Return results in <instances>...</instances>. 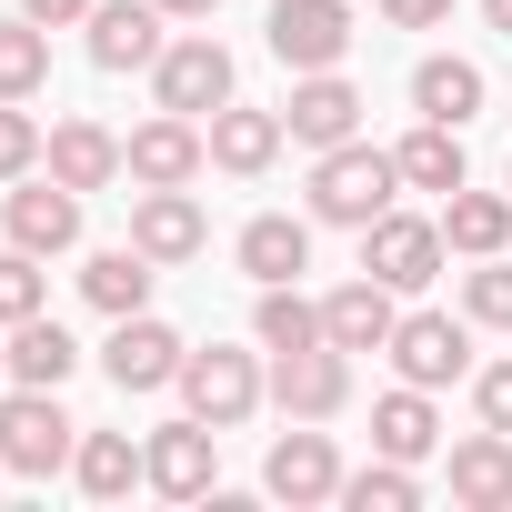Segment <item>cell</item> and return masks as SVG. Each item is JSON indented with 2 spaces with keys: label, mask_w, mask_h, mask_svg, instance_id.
<instances>
[{
  "label": "cell",
  "mask_w": 512,
  "mask_h": 512,
  "mask_svg": "<svg viewBox=\"0 0 512 512\" xmlns=\"http://www.w3.org/2000/svg\"><path fill=\"white\" fill-rule=\"evenodd\" d=\"M201 161H211V141H201V121H181V111H161V121H141V131L121 141V171H131L141 191H191Z\"/></svg>",
  "instance_id": "obj_6"
},
{
  "label": "cell",
  "mask_w": 512,
  "mask_h": 512,
  "mask_svg": "<svg viewBox=\"0 0 512 512\" xmlns=\"http://www.w3.org/2000/svg\"><path fill=\"white\" fill-rule=\"evenodd\" d=\"M372 442H382L392 462H422V452L442 442V422H432V392H422V382L382 392V402H372Z\"/></svg>",
  "instance_id": "obj_27"
},
{
  "label": "cell",
  "mask_w": 512,
  "mask_h": 512,
  "mask_svg": "<svg viewBox=\"0 0 512 512\" xmlns=\"http://www.w3.org/2000/svg\"><path fill=\"white\" fill-rule=\"evenodd\" d=\"M131 241L151 251V262H191V251L211 241V221H201L191 191H141V201H131Z\"/></svg>",
  "instance_id": "obj_18"
},
{
  "label": "cell",
  "mask_w": 512,
  "mask_h": 512,
  "mask_svg": "<svg viewBox=\"0 0 512 512\" xmlns=\"http://www.w3.org/2000/svg\"><path fill=\"white\" fill-rule=\"evenodd\" d=\"M151 91H161V111H181V121H211V111L231 101V51H221L211 31H191V41H171V51L151 61Z\"/></svg>",
  "instance_id": "obj_4"
},
{
  "label": "cell",
  "mask_w": 512,
  "mask_h": 512,
  "mask_svg": "<svg viewBox=\"0 0 512 512\" xmlns=\"http://www.w3.org/2000/svg\"><path fill=\"white\" fill-rule=\"evenodd\" d=\"M272 61H292V71H342V51H352V11L342 0H272Z\"/></svg>",
  "instance_id": "obj_8"
},
{
  "label": "cell",
  "mask_w": 512,
  "mask_h": 512,
  "mask_svg": "<svg viewBox=\"0 0 512 512\" xmlns=\"http://www.w3.org/2000/svg\"><path fill=\"white\" fill-rule=\"evenodd\" d=\"M71 362H81V342H71L51 312L11 322V382H31V392H61V382H71Z\"/></svg>",
  "instance_id": "obj_24"
},
{
  "label": "cell",
  "mask_w": 512,
  "mask_h": 512,
  "mask_svg": "<svg viewBox=\"0 0 512 512\" xmlns=\"http://www.w3.org/2000/svg\"><path fill=\"white\" fill-rule=\"evenodd\" d=\"M392 372L422 382V392H442V382L472 372V332H462L452 312H402V322H392Z\"/></svg>",
  "instance_id": "obj_9"
},
{
  "label": "cell",
  "mask_w": 512,
  "mask_h": 512,
  "mask_svg": "<svg viewBox=\"0 0 512 512\" xmlns=\"http://www.w3.org/2000/svg\"><path fill=\"white\" fill-rule=\"evenodd\" d=\"M51 81V31L21 11V21H0V101H31Z\"/></svg>",
  "instance_id": "obj_29"
},
{
  "label": "cell",
  "mask_w": 512,
  "mask_h": 512,
  "mask_svg": "<svg viewBox=\"0 0 512 512\" xmlns=\"http://www.w3.org/2000/svg\"><path fill=\"white\" fill-rule=\"evenodd\" d=\"M412 111H422V121H452V131L482 121V71H472L462 51H432V61L412 71Z\"/></svg>",
  "instance_id": "obj_23"
},
{
  "label": "cell",
  "mask_w": 512,
  "mask_h": 512,
  "mask_svg": "<svg viewBox=\"0 0 512 512\" xmlns=\"http://www.w3.org/2000/svg\"><path fill=\"white\" fill-rule=\"evenodd\" d=\"M262 392H272V382H262V362H251V352H221V342H211V352H181V402H191L211 432L251 422V412H262Z\"/></svg>",
  "instance_id": "obj_3"
},
{
  "label": "cell",
  "mask_w": 512,
  "mask_h": 512,
  "mask_svg": "<svg viewBox=\"0 0 512 512\" xmlns=\"http://www.w3.org/2000/svg\"><path fill=\"white\" fill-rule=\"evenodd\" d=\"M151 282H161V262H151V251L141 241H121V251H91V262H81V292H91V312H151Z\"/></svg>",
  "instance_id": "obj_20"
},
{
  "label": "cell",
  "mask_w": 512,
  "mask_h": 512,
  "mask_svg": "<svg viewBox=\"0 0 512 512\" xmlns=\"http://www.w3.org/2000/svg\"><path fill=\"white\" fill-rule=\"evenodd\" d=\"M342 502H352V512H412V502H422V482H412V462H392V452H382L372 472H342Z\"/></svg>",
  "instance_id": "obj_31"
},
{
  "label": "cell",
  "mask_w": 512,
  "mask_h": 512,
  "mask_svg": "<svg viewBox=\"0 0 512 512\" xmlns=\"http://www.w3.org/2000/svg\"><path fill=\"white\" fill-rule=\"evenodd\" d=\"M262 482H272L282 502H342V452H332V432H282L272 462H262Z\"/></svg>",
  "instance_id": "obj_15"
},
{
  "label": "cell",
  "mask_w": 512,
  "mask_h": 512,
  "mask_svg": "<svg viewBox=\"0 0 512 512\" xmlns=\"http://www.w3.org/2000/svg\"><path fill=\"white\" fill-rule=\"evenodd\" d=\"M71 472H81V492H91V502H121L131 482H151V452H141L131 432H81Z\"/></svg>",
  "instance_id": "obj_25"
},
{
  "label": "cell",
  "mask_w": 512,
  "mask_h": 512,
  "mask_svg": "<svg viewBox=\"0 0 512 512\" xmlns=\"http://www.w3.org/2000/svg\"><path fill=\"white\" fill-rule=\"evenodd\" d=\"M0 372H11V342H0Z\"/></svg>",
  "instance_id": "obj_40"
},
{
  "label": "cell",
  "mask_w": 512,
  "mask_h": 512,
  "mask_svg": "<svg viewBox=\"0 0 512 512\" xmlns=\"http://www.w3.org/2000/svg\"><path fill=\"white\" fill-rule=\"evenodd\" d=\"M392 181H402V161H392V151H372V141H342V151H322V161H312V221L372 231V221L392 211Z\"/></svg>",
  "instance_id": "obj_1"
},
{
  "label": "cell",
  "mask_w": 512,
  "mask_h": 512,
  "mask_svg": "<svg viewBox=\"0 0 512 512\" xmlns=\"http://www.w3.org/2000/svg\"><path fill=\"white\" fill-rule=\"evenodd\" d=\"M41 312V251H0V332H11V322H31Z\"/></svg>",
  "instance_id": "obj_33"
},
{
  "label": "cell",
  "mask_w": 512,
  "mask_h": 512,
  "mask_svg": "<svg viewBox=\"0 0 512 512\" xmlns=\"http://www.w3.org/2000/svg\"><path fill=\"white\" fill-rule=\"evenodd\" d=\"M282 131H292L302 151H342V141H362V91H352L342 71H302V91H292Z\"/></svg>",
  "instance_id": "obj_12"
},
{
  "label": "cell",
  "mask_w": 512,
  "mask_h": 512,
  "mask_svg": "<svg viewBox=\"0 0 512 512\" xmlns=\"http://www.w3.org/2000/svg\"><path fill=\"white\" fill-rule=\"evenodd\" d=\"M442 241H452V251H472V262H492V251L512 241V201H502V191H472V181H462V191L442 201Z\"/></svg>",
  "instance_id": "obj_26"
},
{
  "label": "cell",
  "mask_w": 512,
  "mask_h": 512,
  "mask_svg": "<svg viewBox=\"0 0 512 512\" xmlns=\"http://www.w3.org/2000/svg\"><path fill=\"white\" fill-rule=\"evenodd\" d=\"M472 402H482V422H492V432H512V362H492V372L472 382Z\"/></svg>",
  "instance_id": "obj_35"
},
{
  "label": "cell",
  "mask_w": 512,
  "mask_h": 512,
  "mask_svg": "<svg viewBox=\"0 0 512 512\" xmlns=\"http://www.w3.org/2000/svg\"><path fill=\"white\" fill-rule=\"evenodd\" d=\"M181 332L171 322H151V312H121L111 322V342H101V372L121 382V392H161V382H181Z\"/></svg>",
  "instance_id": "obj_10"
},
{
  "label": "cell",
  "mask_w": 512,
  "mask_h": 512,
  "mask_svg": "<svg viewBox=\"0 0 512 512\" xmlns=\"http://www.w3.org/2000/svg\"><path fill=\"white\" fill-rule=\"evenodd\" d=\"M482 21H492V31H512V0H482Z\"/></svg>",
  "instance_id": "obj_39"
},
{
  "label": "cell",
  "mask_w": 512,
  "mask_h": 512,
  "mask_svg": "<svg viewBox=\"0 0 512 512\" xmlns=\"http://www.w3.org/2000/svg\"><path fill=\"white\" fill-rule=\"evenodd\" d=\"M211 442H221V432H211L201 412L161 422V432L141 442V452H151V492H171V502H201V492H211Z\"/></svg>",
  "instance_id": "obj_14"
},
{
  "label": "cell",
  "mask_w": 512,
  "mask_h": 512,
  "mask_svg": "<svg viewBox=\"0 0 512 512\" xmlns=\"http://www.w3.org/2000/svg\"><path fill=\"white\" fill-rule=\"evenodd\" d=\"M41 161H51V181H71V191H111V181H121V141H111L101 121H61V131L41 141Z\"/></svg>",
  "instance_id": "obj_22"
},
{
  "label": "cell",
  "mask_w": 512,
  "mask_h": 512,
  "mask_svg": "<svg viewBox=\"0 0 512 512\" xmlns=\"http://www.w3.org/2000/svg\"><path fill=\"white\" fill-rule=\"evenodd\" d=\"M0 231L51 262V251L81 241V191H71V181H21V191H0Z\"/></svg>",
  "instance_id": "obj_11"
},
{
  "label": "cell",
  "mask_w": 512,
  "mask_h": 512,
  "mask_svg": "<svg viewBox=\"0 0 512 512\" xmlns=\"http://www.w3.org/2000/svg\"><path fill=\"white\" fill-rule=\"evenodd\" d=\"M251 332H262V352H302V342H322V302H302L292 282H262V312H251Z\"/></svg>",
  "instance_id": "obj_30"
},
{
  "label": "cell",
  "mask_w": 512,
  "mask_h": 512,
  "mask_svg": "<svg viewBox=\"0 0 512 512\" xmlns=\"http://www.w3.org/2000/svg\"><path fill=\"white\" fill-rule=\"evenodd\" d=\"M462 312L482 322V332H512V262L492 251L482 272H462Z\"/></svg>",
  "instance_id": "obj_32"
},
{
  "label": "cell",
  "mask_w": 512,
  "mask_h": 512,
  "mask_svg": "<svg viewBox=\"0 0 512 512\" xmlns=\"http://www.w3.org/2000/svg\"><path fill=\"white\" fill-rule=\"evenodd\" d=\"M161 11H171V21H211V11H221V0H161Z\"/></svg>",
  "instance_id": "obj_38"
},
{
  "label": "cell",
  "mask_w": 512,
  "mask_h": 512,
  "mask_svg": "<svg viewBox=\"0 0 512 512\" xmlns=\"http://www.w3.org/2000/svg\"><path fill=\"white\" fill-rule=\"evenodd\" d=\"M272 402L292 422H332L352 402V352L342 342H302V352H272Z\"/></svg>",
  "instance_id": "obj_5"
},
{
  "label": "cell",
  "mask_w": 512,
  "mask_h": 512,
  "mask_svg": "<svg viewBox=\"0 0 512 512\" xmlns=\"http://www.w3.org/2000/svg\"><path fill=\"white\" fill-rule=\"evenodd\" d=\"M0 472H11V462H0Z\"/></svg>",
  "instance_id": "obj_41"
},
{
  "label": "cell",
  "mask_w": 512,
  "mask_h": 512,
  "mask_svg": "<svg viewBox=\"0 0 512 512\" xmlns=\"http://www.w3.org/2000/svg\"><path fill=\"white\" fill-rule=\"evenodd\" d=\"M241 272H251V282H302V272H312V221H292V211L241 221Z\"/></svg>",
  "instance_id": "obj_21"
},
{
  "label": "cell",
  "mask_w": 512,
  "mask_h": 512,
  "mask_svg": "<svg viewBox=\"0 0 512 512\" xmlns=\"http://www.w3.org/2000/svg\"><path fill=\"white\" fill-rule=\"evenodd\" d=\"M442 221H412V211H382L372 231H362V272L372 282H392V292H422L432 272H442Z\"/></svg>",
  "instance_id": "obj_7"
},
{
  "label": "cell",
  "mask_w": 512,
  "mask_h": 512,
  "mask_svg": "<svg viewBox=\"0 0 512 512\" xmlns=\"http://www.w3.org/2000/svg\"><path fill=\"white\" fill-rule=\"evenodd\" d=\"M161 0H101V11H91V61L101 71H151L171 41H161Z\"/></svg>",
  "instance_id": "obj_13"
},
{
  "label": "cell",
  "mask_w": 512,
  "mask_h": 512,
  "mask_svg": "<svg viewBox=\"0 0 512 512\" xmlns=\"http://www.w3.org/2000/svg\"><path fill=\"white\" fill-rule=\"evenodd\" d=\"M31 161H41V121H31L21 101H0V181H21Z\"/></svg>",
  "instance_id": "obj_34"
},
{
  "label": "cell",
  "mask_w": 512,
  "mask_h": 512,
  "mask_svg": "<svg viewBox=\"0 0 512 512\" xmlns=\"http://www.w3.org/2000/svg\"><path fill=\"white\" fill-rule=\"evenodd\" d=\"M201 141H211V161H221V171H241V181H251V171H272V161H282V141H292V131H282V111H251V101H221Z\"/></svg>",
  "instance_id": "obj_16"
},
{
  "label": "cell",
  "mask_w": 512,
  "mask_h": 512,
  "mask_svg": "<svg viewBox=\"0 0 512 512\" xmlns=\"http://www.w3.org/2000/svg\"><path fill=\"white\" fill-rule=\"evenodd\" d=\"M452 502L462 512H512V432H472L462 452H452Z\"/></svg>",
  "instance_id": "obj_19"
},
{
  "label": "cell",
  "mask_w": 512,
  "mask_h": 512,
  "mask_svg": "<svg viewBox=\"0 0 512 512\" xmlns=\"http://www.w3.org/2000/svg\"><path fill=\"white\" fill-rule=\"evenodd\" d=\"M382 21L392 31H432V21H452V0H382Z\"/></svg>",
  "instance_id": "obj_36"
},
{
  "label": "cell",
  "mask_w": 512,
  "mask_h": 512,
  "mask_svg": "<svg viewBox=\"0 0 512 512\" xmlns=\"http://www.w3.org/2000/svg\"><path fill=\"white\" fill-rule=\"evenodd\" d=\"M71 452H81V422L61 412V392H31V382H21L11 402H0V462H11V472L41 482V472H61Z\"/></svg>",
  "instance_id": "obj_2"
},
{
  "label": "cell",
  "mask_w": 512,
  "mask_h": 512,
  "mask_svg": "<svg viewBox=\"0 0 512 512\" xmlns=\"http://www.w3.org/2000/svg\"><path fill=\"white\" fill-rule=\"evenodd\" d=\"M392 322H402L392 312V282H372V272L322 302V342H342V352H392Z\"/></svg>",
  "instance_id": "obj_17"
},
{
  "label": "cell",
  "mask_w": 512,
  "mask_h": 512,
  "mask_svg": "<svg viewBox=\"0 0 512 512\" xmlns=\"http://www.w3.org/2000/svg\"><path fill=\"white\" fill-rule=\"evenodd\" d=\"M392 161H402V181H412V191H442V201L472 181V171H462V131H452V121H422Z\"/></svg>",
  "instance_id": "obj_28"
},
{
  "label": "cell",
  "mask_w": 512,
  "mask_h": 512,
  "mask_svg": "<svg viewBox=\"0 0 512 512\" xmlns=\"http://www.w3.org/2000/svg\"><path fill=\"white\" fill-rule=\"evenodd\" d=\"M21 11H31L41 31H61V21H91V11H101V0H21Z\"/></svg>",
  "instance_id": "obj_37"
}]
</instances>
